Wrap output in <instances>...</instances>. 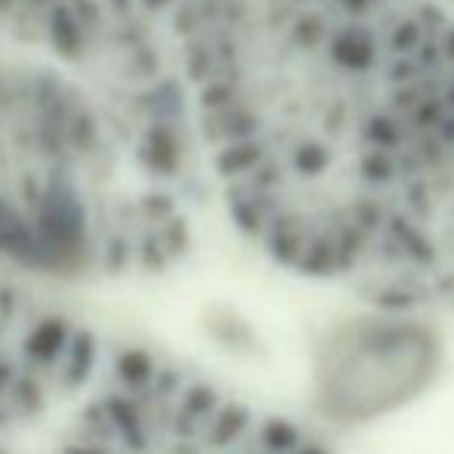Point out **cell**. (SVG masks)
<instances>
[{
    "label": "cell",
    "mask_w": 454,
    "mask_h": 454,
    "mask_svg": "<svg viewBox=\"0 0 454 454\" xmlns=\"http://www.w3.org/2000/svg\"><path fill=\"white\" fill-rule=\"evenodd\" d=\"M235 223L393 312L454 309V22L433 0H158Z\"/></svg>",
    "instance_id": "1"
}]
</instances>
